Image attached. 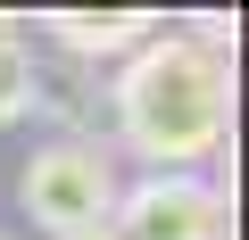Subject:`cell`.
<instances>
[{"label": "cell", "instance_id": "obj_2", "mask_svg": "<svg viewBox=\"0 0 249 240\" xmlns=\"http://www.w3.org/2000/svg\"><path fill=\"white\" fill-rule=\"evenodd\" d=\"M116 166L91 149V141H50V149H34L25 158V174H17V199L34 207V224H50V232H91V224H108L116 215Z\"/></svg>", "mask_w": 249, "mask_h": 240}, {"label": "cell", "instance_id": "obj_4", "mask_svg": "<svg viewBox=\"0 0 249 240\" xmlns=\"http://www.w3.org/2000/svg\"><path fill=\"white\" fill-rule=\"evenodd\" d=\"M150 9H108V17H50V42H67L75 58H133L150 42Z\"/></svg>", "mask_w": 249, "mask_h": 240}, {"label": "cell", "instance_id": "obj_1", "mask_svg": "<svg viewBox=\"0 0 249 240\" xmlns=\"http://www.w3.org/2000/svg\"><path fill=\"white\" fill-rule=\"evenodd\" d=\"M116 133L150 158V174H191L232 133V58L191 33H150L108 83Z\"/></svg>", "mask_w": 249, "mask_h": 240}, {"label": "cell", "instance_id": "obj_3", "mask_svg": "<svg viewBox=\"0 0 249 240\" xmlns=\"http://www.w3.org/2000/svg\"><path fill=\"white\" fill-rule=\"evenodd\" d=\"M116 240H224V191L208 174H142L116 191Z\"/></svg>", "mask_w": 249, "mask_h": 240}, {"label": "cell", "instance_id": "obj_6", "mask_svg": "<svg viewBox=\"0 0 249 240\" xmlns=\"http://www.w3.org/2000/svg\"><path fill=\"white\" fill-rule=\"evenodd\" d=\"M58 240H116V224H91V232H58Z\"/></svg>", "mask_w": 249, "mask_h": 240}, {"label": "cell", "instance_id": "obj_7", "mask_svg": "<svg viewBox=\"0 0 249 240\" xmlns=\"http://www.w3.org/2000/svg\"><path fill=\"white\" fill-rule=\"evenodd\" d=\"M0 240H9V232H0Z\"/></svg>", "mask_w": 249, "mask_h": 240}, {"label": "cell", "instance_id": "obj_5", "mask_svg": "<svg viewBox=\"0 0 249 240\" xmlns=\"http://www.w3.org/2000/svg\"><path fill=\"white\" fill-rule=\"evenodd\" d=\"M42 99V66H34V42L0 17V125H17V116Z\"/></svg>", "mask_w": 249, "mask_h": 240}]
</instances>
